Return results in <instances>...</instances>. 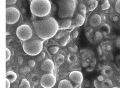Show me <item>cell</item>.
<instances>
[{"label": "cell", "mask_w": 120, "mask_h": 88, "mask_svg": "<svg viewBox=\"0 0 120 88\" xmlns=\"http://www.w3.org/2000/svg\"><path fill=\"white\" fill-rule=\"evenodd\" d=\"M101 82L98 80H95L94 82V84L96 88H101Z\"/></svg>", "instance_id": "30"}, {"label": "cell", "mask_w": 120, "mask_h": 88, "mask_svg": "<svg viewBox=\"0 0 120 88\" xmlns=\"http://www.w3.org/2000/svg\"><path fill=\"white\" fill-rule=\"evenodd\" d=\"M64 57L63 55L60 54L57 56L56 58V61L57 63L59 65L63 64L64 62Z\"/></svg>", "instance_id": "20"}, {"label": "cell", "mask_w": 120, "mask_h": 88, "mask_svg": "<svg viewBox=\"0 0 120 88\" xmlns=\"http://www.w3.org/2000/svg\"><path fill=\"white\" fill-rule=\"evenodd\" d=\"M80 68V65L78 64H74L71 65V69L73 70H73H79Z\"/></svg>", "instance_id": "29"}, {"label": "cell", "mask_w": 120, "mask_h": 88, "mask_svg": "<svg viewBox=\"0 0 120 88\" xmlns=\"http://www.w3.org/2000/svg\"><path fill=\"white\" fill-rule=\"evenodd\" d=\"M20 13L19 10L14 7L7 8L6 9V23L13 24L18 22L20 18Z\"/></svg>", "instance_id": "6"}, {"label": "cell", "mask_w": 120, "mask_h": 88, "mask_svg": "<svg viewBox=\"0 0 120 88\" xmlns=\"http://www.w3.org/2000/svg\"><path fill=\"white\" fill-rule=\"evenodd\" d=\"M29 0L30 1H31L32 0Z\"/></svg>", "instance_id": "47"}, {"label": "cell", "mask_w": 120, "mask_h": 88, "mask_svg": "<svg viewBox=\"0 0 120 88\" xmlns=\"http://www.w3.org/2000/svg\"><path fill=\"white\" fill-rule=\"evenodd\" d=\"M111 88H119L118 87H112Z\"/></svg>", "instance_id": "46"}, {"label": "cell", "mask_w": 120, "mask_h": 88, "mask_svg": "<svg viewBox=\"0 0 120 88\" xmlns=\"http://www.w3.org/2000/svg\"><path fill=\"white\" fill-rule=\"evenodd\" d=\"M76 88H81V85H79L78 87Z\"/></svg>", "instance_id": "45"}, {"label": "cell", "mask_w": 120, "mask_h": 88, "mask_svg": "<svg viewBox=\"0 0 120 88\" xmlns=\"http://www.w3.org/2000/svg\"><path fill=\"white\" fill-rule=\"evenodd\" d=\"M56 78L52 73H47L43 75L40 80L41 86L44 88H52L56 83Z\"/></svg>", "instance_id": "7"}, {"label": "cell", "mask_w": 120, "mask_h": 88, "mask_svg": "<svg viewBox=\"0 0 120 88\" xmlns=\"http://www.w3.org/2000/svg\"><path fill=\"white\" fill-rule=\"evenodd\" d=\"M17 0H6V5H11L15 4Z\"/></svg>", "instance_id": "31"}, {"label": "cell", "mask_w": 120, "mask_h": 88, "mask_svg": "<svg viewBox=\"0 0 120 88\" xmlns=\"http://www.w3.org/2000/svg\"><path fill=\"white\" fill-rule=\"evenodd\" d=\"M115 44L116 47L120 49V37L116 38L115 41Z\"/></svg>", "instance_id": "33"}, {"label": "cell", "mask_w": 120, "mask_h": 88, "mask_svg": "<svg viewBox=\"0 0 120 88\" xmlns=\"http://www.w3.org/2000/svg\"><path fill=\"white\" fill-rule=\"evenodd\" d=\"M79 13L83 16L86 18V10H79Z\"/></svg>", "instance_id": "38"}, {"label": "cell", "mask_w": 120, "mask_h": 88, "mask_svg": "<svg viewBox=\"0 0 120 88\" xmlns=\"http://www.w3.org/2000/svg\"><path fill=\"white\" fill-rule=\"evenodd\" d=\"M34 31L32 37L24 41L23 48L24 52L29 55L36 56L40 53L42 50L43 42Z\"/></svg>", "instance_id": "2"}, {"label": "cell", "mask_w": 120, "mask_h": 88, "mask_svg": "<svg viewBox=\"0 0 120 88\" xmlns=\"http://www.w3.org/2000/svg\"><path fill=\"white\" fill-rule=\"evenodd\" d=\"M41 69L45 72H52L55 68L54 62L50 59H46L43 62L41 66Z\"/></svg>", "instance_id": "9"}, {"label": "cell", "mask_w": 120, "mask_h": 88, "mask_svg": "<svg viewBox=\"0 0 120 88\" xmlns=\"http://www.w3.org/2000/svg\"><path fill=\"white\" fill-rule=\"evenodd\" d=\"M45 53L44 52H42L41 54V58H42V59L45 57Z\"/></svg>", "instance_id": "44"}, {"label": "cell", "mask_w": 120, "mask_h": 88, "mask_svg": "<svg viewBox=\"0 0 120 88\" xmlns=\"http://www.w3.org/2000/svg\"><path fill=\"white\" fill-rule=\"evenodd\" d=\"M85 18L80 13H77L74 18V23L75 27H79L82 26L85 22Z\"/></svg>", "instance_id": "12"}, {"label": "cell", "mask_w": 120, "mask_h": 88, "mask_svg": "<svg viewBox=\"0 0 120 88\" xmlns=\"http://www.w3.org/2000/svg\"><path fill=\"white\" fill-rule=\"evenodd\" d=\"M58 16L60 18H67L73 15L76 7V0H59Z\"/></svg>", "instance_id": "4"}, {"label": "cell", "mask_w": 120, "mask_h": 88, "mask_svg": "<svg viewBox=\"0 0 120 88\" xmlns=\"http://www.w3.org/2000/svg\"><path fill=\"white\" fill-rule=\"evenodd\" d=\"M11 51L8 48H6V57H5V58H6V60L5 61L6 62L8 61L10 58V57H11Z\"/></svg>", "instance_id": "27"}, {"label": "cell", "mask_w": 120, "mask_h": 88, "mask_svg": "<svg viewBox=\"0 0 120 88\" xmlns=\"http://www.w3.org/2000/svg\"><path fill=\"white\" fill-rule=\"evenodd\" d=\"M112 70L110 66L106 65L103 67L102 70V73L103 75L105 77H109L112 74Z\"/></svg>", "instance_id": "15"}, {"label": "cell", "mask_w": 120, "mask_h": 88, "mask_svg": "<svg viewBox=\"0 0 120 88\" xmlns=\"http://www.w3.org/2000/svg\"><path fill=\"white\" fill-rule=\"evenodd\" d=\"M115 9L116 11L120 14V0H117L115 4Z\"/></svg>", "instance_id": "24"}, {"label": "cell", "mask_w": 120, "mask_h": 88, "mask_svg": "<svg viewBox=\"0 0 120 88\" xmlns=\"http://www.w3.org/2000/svg\"><path fill=\"white\" fill-rule=\"evenodd\" d=\"M58 88H74V86L68 80L64 79L59 83Z\"/></svg>", "instance_id": "13"}, {"label": "cell", "mask_w": 120, "mask_h": 88, "mask_svg": "<svg viewBox=\"0 0 120 88\" xmlns=\"http://www.w3.org/2000/svg\"><path fill=\"white\" fill-rule=\"evenodd\" d=\"M59 48L57 46H51L49 48V51L51 53L55 54L59 50Z\"/></svg>", "instance_id": "25"}, {"label": "cell", "mask_w": 120, "mask_h": 88, "mask_svg": "<svg viewBox=\"0 0 120 88\" xmlns=\"http://www.w3.org/2000/svg\"><path fill=\"white\" fill-rule=\"evenodd\" d=\"M65 35V32L64 31H60L57 32L56 35L55 36V38L59 39L60 38H62Z\"/></svg>", "instance_id": "26"}, {"label": "cell", "mask_w": 120, "mask_h": 88, "mask_svg": "<svg viewBox=\"0 0 120 88\" xmlns=\"http://www.w3.org/2000/svg\"><path fill=\"white\" fill-rule=\"evenodd\" d=\"M33 32L30 27L27 24L20 25L16 30L17 37L22 41H26L32 37Z\"/></svg>", "instance_id": "5"}, {"label": "cell", "mask_w": 120, "mask_h": 88, "mask_svg": "<svg viewBox=\"0 0 120 88\" xmlns=\"http://www.w3.org/2000/svg\"><path fill=\"white\" fill-rule=\"evenodd\" d=\"M51 2L49 0H33L30 5L32 14L40 17L48 15L51 11Z\"/></svg>", "instance_id": "3"}, {"label": "cell", "mask_w": 120, "mask_h": 88, "mask_svg": "<svg viewBox=\"0 0 120 88\" xmlns=\"http://www.w3.org/2000/svg\"><path fill=\"white\" fill-rule=\"evenodd\" d=\"M113 84L110 80L106 79L101 82V88H111Z\"/></svg>", "instance_id": "16"}, {"label": "cell", "mask_w": 120, "mask_h": 88, "mask_svg": "<svg viewBox=\"0 0 120 88\" xmlns=\"http://www.w3.org/2000/svg\"><path fill=\"white\" fill-rule=\"evenodd\" d=\"M17 77V74L13 71H8L6 72V78L9 80L11 83L14 82Z\"/></svg>", "instance_id": "14"}, {"label": "cell", "mask_w": 120, "mask_h": 88, "mask_svg": "<svg viewBox=\"0 0 120 88\" xmlns=\"http://www.w3.org/2000/svg\"><path fill=\"white\" fill-rule=\"evenodd\" d=\"M119 18L118 17V16H114L113 17V20L115 22H116V21H118V20Z\"/></svg>", "instance_id": "43"}, {"label": "cell", "mask_w": 120, "mask_h": 88, "mask_svg": "<svg viewBox=\"0 0 120 88\" xmlns=\"http://www.w3.org/2000/svg\"><path fill=\"white\" fill-rule=\"evenodd\" d=\"M36 62L35 61L33 60H29L28 62V65L31 67H33L35 65Z\"/></svg>", "instance_id": "32"}, {"label": "cell", "mask_w": 120, "mask_h": 88, "mask_svg": "<svg viewBox=\"0 0 120 88\" xmlns=\"http://www.w3.org/2000/svg\"><path fill=\"white\" fill-rule=\"evenodd\" d=\"M110 7V4L108 0H105L104 1L101 5V8L103 10H108Z\"/></svg>", "instance_id": "22"}, {"label": "cell", "mask_w": 120, "mask_h": 88, "mask_svg": "<svg viewBox=\"0 0 120 88\" xmlns=\"http://www.w3.org/2000/svg\"><path fill=\"white\" fill-rule=\"evenodd\" d=\"M69 78L75 85H81L83 81L82 73L80 70H73L69 74Z\"/></svg>", "instance_id": "8"}, {"label": "cell", "mask_w": 120, "mask_h": 88, "mask_svg": "<svg viewBox=\"0 0 120 88\" xmlns=\"http://www.w3.org/2000/svg\"><path fill=\"white\" fill-rule=\"evenodd\" d=\"M11 82L9 80H8L6 78V81H5V88H10V84Z\"/></svg>", "instance_id": "35"}, {"label": "cell", "mask_w": 120, "mask_h": 88, "mask_svg": "<svg viewBox=\"0 0 120 88\" xmlns=\"http://www.w3.org/2000/svg\"><path fill=\"white\" fill-rule=\"evenodd\" d=\"M19 72L22 74H26L30 72V69L26 65L20 68Z\"/></svg>", "instance_id": "21"}, {"label": "cell", "mask_w": 120, "mask_h": 88, "mask_svg": "<svg viewBox=\"0 0 120 88\" xmlns=\"http://www.w3.org/2000/svg\"><path fill=\"white\" fill-rule=\"evenodd\" d=\"M62 38V39L60 41V43L62 46H65L67 45L70 39V34H67L64 35V36Z\"/></svg>", "instance_id": "18"}, {"label": "cell", "mask_w": 120, "mask_h": 88, "mask_svg": "<svg viewBox=\"0 0 120 88\" xmlns=\"http://www.w3.org/2000/svg\"><path fill=\"white\" fill-rule=\"evenodd\" d=\"M94 1V0H89L87 2V4L88 6H90V5H91L93 3Z\"/></svg>", "instance_id": "42"}, {"label": "cell", "mask_w": 120, "mask_h": 88, "mask_svg": "<svg viewBox=\"0 0 120 88\" xmlns=\"http://www.w3.org/2000/svg\"><path fill=\"white\" fill-rule=\"evenodd\" d=\"M95 35V37L97 39H100L101 38L102 35L101 33L99 31L96 32Z\"/></svg>", "instance_id": "34"}, {"label": "cell", "mask_w": 120, "mask_h": 88, "mask_svg": "<svg viewBox=\"0 0 120 88\" xmlns=\"http://www.w3.org/2000/svg\"><path fill=\"white\" fill-rule=\"evenodd\" d=\"M102 19L99 14L95 13L92 15L89 20L90 25L93 27H97L99 26L101 23Z\"/></svg>", "instance_id": "10"}, {"label": "cell", "mask_w": 120, "mask_h": 88, "mask_svg": "<svg viewBox=\"0 0 120 88\" xmlns=\"http://www.w3.org/2000/svg\"><path fill=\"white\" fill-rule=\"evenodd\" d=\"M68 49L69 51L71 52H74L76 50V49H75V48H71V47H69Z\"/></svg>", "instance_id": "41"}, {"label": "cell", "mask_w": 120, "mask_h": 88, "mask_svg": "<svg viewBox=\"0 0 120 88\" xmlns=\"http://www.w3.org/2000/svg\"><path fill=\"white\" fill-rule=\"evenodd\" d=\"M18 60H19V65H21L22 64V63H23V57L21 56H19Z\"/></svg>", "instance_id": "39"}, {"label": "cell", "mask_w": 120, "mask_h": 88, "mask_svg": "<svg viewBox=\"0 0 120 88\" xmlns=\"http://www.w3.org/2000/svg\"><path fill=\"white\" fill-rule=\"evenodd\" d=\"M67 61L70 63L75 62L77 60V56L74 54H71L67 56Z\"/></svg>", "instance_id": "19"}, {"label": "cell", "mask_w": 120, "mask_h": 88, "mask_svg": "<svg viewBox=\"0 0 120 88\" xmlns=\"http://www.w3.org/2000/svg\"><path fill=\"white\" fill-rule=\"evenodd\" d=\"M19 88H30L29 81L26 79L22 80L21 84L19 85Z\"/></svg>", "instance_id": "17"}, {"label": "cell", "mask_w": 120, "mask_h": 88, "mask_svg": "<svg viewBox=\"0 0 120 88\" xmlns=\"http://www.w3.org/2000/svg\"><path fill=\"white\" fill-rule=\"evenodd\" d=\"M72 20L69 18H66L60 21L59 24V30H66L70 29L72 25Z\"/></svg>", "instance_id": "11"}, {"label": "cell", "mask_w": 120, "mask_h": 88, "mask_svg": "<svg viewBox=\"0 0 120 88\" xmlns=\"http://www.w3.org/2000/svg\"><path fill=\"white\" fill-rule=\"evenodd\" d=\"M98 5V2L96 0H94L93 3L91 5L89 6L88 10L90 11H92L93 10L97 8Z\"/></svg>", "instance_id": "23"}, {"label": "cell", "mask_w": 120, "mask_h": 88, "mask_svg": "<svg viewBox=\"0 0 120 88\" xmlns=\"http://www.w3.org/2000/svg\"><path fill=\"white\" fill-rule=\"evenodd\" d=\"M79 10H86V7L85 5L82 4H80L79 6Z\"/></svg>", "instance_id": "36"}, {"label": "cell", "mask_w": 120, "mask_h": 88, "mask_svg": "<svg viewBox=\"0 0 120 88\" xmlns=\"http://www.w3.org/2000/svg\"><path fill=\"white\" fill-rule=\"evenodd\" d=\"M98 80H99V81L102 82L104 80V77L102 76H99L98 77Z\"/></svg>", "instance_id": "40"}, {"label": "cell", "mask_w": 120, "mask_h": 88, "mask_svg": "<svg viewBox=\"0 0 120 88\" xmlns=\"http://www.w3.org/2000/svg\"><path fill=\"white\" fill-rule=\"evenodd\" d=\"M79 35V32L78 31H75L73 33L72 37L73 38L75 39L78 37Z\"/></svg>", "instance_id": "37"}, {"label": "cell", "mask_w": 120, "mask_h": 88, "mask_svg": "<svg viewBox=\"0 0 120 88\" xmlns=\"http://www.w3.org/2000/svg\"><path fill=\"white\" fill-rule=\"evenodd\" d=\"M31 81H32V83H33L34 84H36L38 83V81H39V77H38V75H34L33 77H32L31 79Z\"/></svg>", "instance_id": "28"}, {"label": "cell", "mask_w": 120, "mask_h": 88, "mask_svg": "<svg viewBox=\"0 0 120 88\" xmlns=\"http://www.w3.org/2000/svg\"><path fill=\"white\" fill-rule=\"evenodd\" d=\"M33 24L36 34L43 40H47L54 36L59 30V23L52 17L35 21Z\"/></svg>", "instance_id": "1"}]
</instances>
